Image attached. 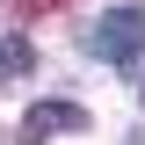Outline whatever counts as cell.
<instances>
[{
	"label": "cell",
	"mask_w": 145,
	"mask_h": 145,
	"mask_svg": "<svg viewBox=\"0 0 145 145\" xmlns=\"http://www.w3.org/2000/svg\"><path fill=\"white\" fill-rule=\"evenodd\" d=\"M87 51L102 58V65H138L145 58V7H109L87 29Z\"/></svg>",
	"instance_id": "cell-1"
},
{
	"label": "cell",
	"mask_w": 145,
	"mask_h": 145,
	"mask_svg": "<svg viewBox=\"0 0 145 145\" xmlns=\"http://www.w3.org/2000/svg\"><path fill=\"white\" fill-rule=\"evenodd\" d=\"M65 131H87V109H80V102H29V109H22V145L65 138Z\"/></svg>",
	"instance_id": "cell-2"
},
{
	"label": "cell",
	"mask_w": 145,
	"mask_h": 145,
	"mask_svg": "<svg viewBox=\"0 0 145 145\" xmlns=\"http://www.w3.org/2000/svg\"><path fill=\"white\" fill-rule=\"evenodd\" d=\"M29 65H36V51H29V36H15V29H7V36H0V80H22Z\"/></svg>",
	"instance_id": "cell-3"
},
{
	"label": "cell",
	"mask_w": 145,
	"mask_h": 145,
	"mask_svg": "<svg viewBox=\"0 0 145 145\" xmlns=\"http://www.w3.org/2000/svg\"><path fill=\"white\" fill-rule=\"evenodd\" d=\"M36 7H58V0H36Z\"/></svg>",
	"instance_id": "cell-4"
},
{
	"label": "cell",
	"mask_w": 145,
	"mask_h": 145,
	"mask_svg": "<svg viewBox=\"0 0 145 145\" xmlns=\"http://www.w3.org/2000/svg\"><path fill=\"white\" fill-rule=\"evenodd\" d=\"M138 102H145V80H138Z\"/></svg>",
	"instance_id": "cell-5"
},
{
	"label": "cell",
	"mask_w": 145,
	"mask_h": 145,
	"mask_svg": "<svg viewBox=\"0 0 145 145\" xmlns=\"http://www.w3.org/2000/svg\"><path fill=\"white\" fill-rule=\"evenodd\" d=\"M131 145H145V138H131Z\"/></svg>",
	"instance_id": "cell-6"
}]
</instances>
